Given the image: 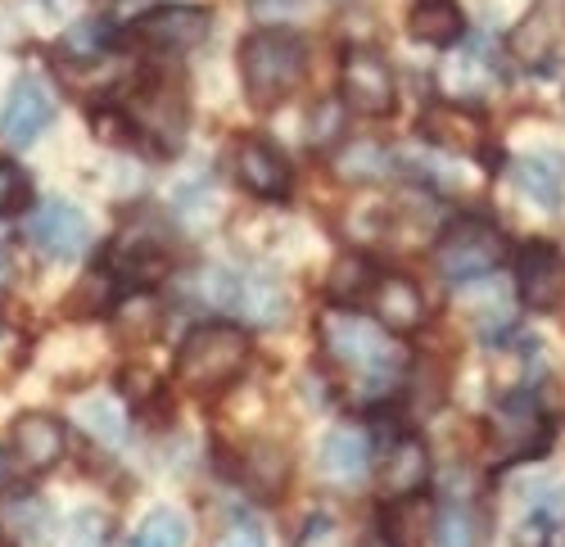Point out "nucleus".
<instances>
[{
    "label": "nucleus",
    "mask_w": 565,
    "mask_h": 547,
    "mask_svg": "<svg viewBox=\"0 0 565 547\" xmlns=\"http://www.w3.org/2000/svg\"><path fill=\"white\" fill-rule=\"evenodd\" d=\"M317 335H321L326 357L358 376L362 398L390 394L398 385L403 367H407V348L394 340V331H385L381 322H366V317H358V312H344V308L321 312Z\"/></svg>",
    "instance_id": "f257e3e1"
},
{
    "label": "nucleus",
    "mask_w": 565,
    "mask_h": 547,
    "mask_svg": "<svg viewBox=\"0 0 565 547\" xmlns=\"http://www.w3.org/2000/svg\"><path fill=\"white\" fill-rule=\"evenodd\" d=\"M303 68H308V51L295 32L263 28L241 45V73H245V86L258 105L286 100L303 82Z\"/></svg>",
    "instance_id": "f03ea898"
},
{
    "label": "nucleus",
    "mask_w": 565,
    "mask_h": 547,
    "mask_svg": "<svg viewBox=\"0 0 565 547\" xmlns=\"http://www.w3.org/2000/svg\"><path fill=\"white\" fill-rule=\"evenodd\" d=\"M249 362V335L235 322H204L177 348V380L191 389H217Z\"/></svg>",
    "instance_id": "7ed1b4c3"
},
{
    "label": "nucleus",
    "mask_w": 565,
    "mask_h": 547,
    "mask_svg": "<svg viewBox=\"0 0 565 547\" xmlns=\"http://www.w3.org/2000/svg\"><path fill=\"white\" fill-rule=\"evenodd\" d=\"M502 258H507V240L484 217H457L435 245V271L452 286L484 281Z\"/></svg>",
    "instance_id": "20e7f679"
},
{
    "label": "nucleus",
    "mask_w": 565,
    "mask_h": 547,
    "mask_svg": "<svg viewBox=\"0 0 565 547\" xmlns=\"http://www.w3.org/2000/svg\"><path fill=\"white\" fill-rule=\"evenodd\" d=\"M127 118L136 131L154 136L159 150H177L181 146V131H185V100H181V86L168 77H150L136 86V96L127 105Z\"/></svg>",
    "instance_id": "39448f33"
},
{
    "label": "nucleus",
    "mask_w": 565,
    "mask_h": 547,
    "mask_svg": "<svg viewBox=\"0 0 565 547\" xmlns=\"http://www.w3.org/2000/svg\"><path fill=\"white\" fill-rule=\"evenodd\" d=\"M55 96H51V86H45L41 77H19L14 90H10V100L6 109H0V141L14 146V150H28L41 141V131L55 122Z\"/></svg>",
    "instance_id": "423d86ee"
},
{
    "label": "nucleus",
    "mask_w": 565,
    "mask_h": 547,
    "mask_svg": "<svg viewBox=\"0 0 565 547\" xmlns=\"http://www.w3.org/2000/svg\"><path fill=\"white\" fill-rule=\"evenodd\" d=\"M28 240H32L45 258L68 262V258H82V254L90 249V222H86L82 208L55 200V204H41V208L28 217Z\"/></svg>",
    "instance_id": "0eeeda50"
},
{
    "label": "nucleus",
    "mask_w": 565,
    "mask_h": 547,
    "mask_svg": "<svg viewBox=\"0 0 565 547\" xmlns=\"http://www.w3.org/2000/svg\"><path fill=\"white\" fill-rule=\"evenodd\" d=\"M547 412L539 407V398L530 389H515L493 407V439L507 458H525V452L547 443Z\"/></svg>",
    "instance_id": "6e6552de"
},
{
    "label": "nucleus",
    "mask_w": 565,
    "mask_h": 547,
    "mask_svg": "<svg viewBox=\"0 0 565 547\" xmlns=\"http://www.w3.org/2000/svg\"><path fill=\"white\" fill-rule=\"evenodd\" d=\"M344 105L366 118L394 109V73L385 64V55H375V51L344 55Z\"/></svg>",
    "instance_id": "1a4fd4ad"
},
{
    "label": "nucleus",
    "mask_w": 565,
    "mask_h": 547,
    "mask_svg": "<svg viewBox=\"0 0 565 547\" xmlns=\"http://www.w3.org/2000/svg\"><path fill=\"white\" fill-rule=\"evenodd\" d=\"M515 286L534 312H552L565 299V258L547 240H530L515 262Z\"/></svg>",
    "instance_id": "9d476101"
},
{
    "label": "nucleus",
    "mask_w": 565,
    "mask_h": 547,
    "mask_svg": "<svg viewBox=\"0 0 565 547\" xmlns=\"http://www.w3.org/2000/svg\"><path fill=\"white\" fill-rule=\"evenodd\" d=\"M565 41V0H534L530 14L511 32V60L539 68L552 60V51Z\"/></svg>",
    "instance_id": "9b49d317"
},
{
    "label": "nucleus",
    "mask_w": 565,
    "mask_h": 547,
    "mask_svg": "<svg viewBox=\"0 0 565 547\" xmlns=\"http://www.w3.org/2000/svg\"><path fill=\"white\" fill-rule=\"evenodd\" d=\"M136 36L154 45V51H191L209 36V10H195V6H168V10H154L136 23Z\"/></svg>",
    "instance_id": "f8f14e48"
},
{
    "label": "nucleus",
    "mask_w": 565,
    "mask_h": 547,
    "mask_svg": "<svg viewBox=\"0 0 565 547\" xmlns=\"http://www.w3.org/2000/svg\"><path fill=\"white\" fill-rule=\"evenodd\" d=\"M290 299H286V286L271 267H245L241 277H235V303L231 312H241L245 322L254 326H276L280 317H286Z\"/></svg>",
    "instance_id": "ddd939ff"
},
{
    "label": "nucleus",
    "mask_w": 565,
    "mask_h": 547,
    "mask_svg": "<svg viewBox=\"0 0 565 547\" xmlns=\"http://www.w3.org/2000/svg\"><path fill=\"white\" fill-rule=\"evenodd\" d=\"M366 303L375 312V322L394 335H412L420 322H426V294H420L416 281H407V277H381Z\"/></svg>",
    "instance_id": "4468645a"
},
{
    "label": "nucleus",
    "mask_w": 565,
    "mask_h": 547,
    "mask_svg": "<svg viewBox=\"0 0 565 547\" xmlns=\"http://www.w3.org/2000/svg\"><path fill=\"white\" fill-rule=\"evenodd\" d=\"M0 538L19 547H45L51 543V507L28 489L0 493Z\"/></svg>",
    "instance_id": "2eb2a0df"
},
{
    "label": "nucleus",
    "mask_w": 565,
    "mask_h": 547,
    "mask_svg": "<svg viewBox=\"0 0 565 547\" xmlns=\"http://www.w3.org/2000/svg\"><path fill=\"white\" fill-rule=\"evenodd\" d=\"M14 458L28 466V471H45V466H55L64 458V426L55 417H45V412H23L14 421Z\"/></svg>",
    "instance_id": "dca6fc26"
},
{
    "label": "nucleus",
    "mask_w": 565,
    "mask_h": 547,
    "mask_svg": "<svg viewBox=\"0 0 565 547\" xmlns=\"http://www.w3.org/2000/svg\"><path fill=\"white\" fill-rule=\"evenodd\" d=\"M235 176H241V186L254 191L258 200H276V195L290 191L286 159L263 141H241V150H235Z\"/></svg>",
    "instance_id": "f3484780"
},
{
    "label": "nucleus",
    "mask_w": 565,
    "mask_h": 547,
    "mask_svg": "<svg viewBox=\"0 0 565 547\" xmlns=\"http://www.w3.org/2000/svg\"><path fill=\"white\" fill-rule=\"evenodd\" d=\"M426 480H430V452H426V443H420V439H398L390 448L385 466H381V497H385V503L416 497Z\"/></svg>",
    "instance_id": "a211bd4d"
},
{
    "label": "nucleus",
    "mask_w": 565,
    "mask_h": 547,
    "mask_svg": "<svg viewBox=\"0 0 565 547\" xmlns=\"http://www.w3.org/2000/svg\"><path fill=\"white\" fill-rule=\"evenodd\" d=\"M371 466V443L358 426H335L321 443V471L335 484H358Z\"/></svg>",
    "instance_id": "6ab92c4d"
},
{
    "label": "nucleus",
    "mask_w": 565,
    "mask_h": 547,
    "mask_svg": "<svg viewBox=\"0 0 565 547\" xmlns=\"http://www.w3.org/2000/svg\"><path fill=\"white\" fill-rule=\"evenodd\" d=\"M511 176H515V186H521L530 200H539L543 208H556L561 204L565 163L556 154H525V159H515Z\"/></svg>",
    "instance_id": "aec40b11"
},
{
    "label": "nucleus",
    "mask_w": 565,
    "mask_h": 547,
    "mask_svg": "<svg viewBox=\"0 0 565 547\" xmlns=\"http://www.w3.org/2000/svg\"><path fill=\"white\" fill-rule=\"evenodd\" d=\"M168 258H172V240L163 236V232H127L122 240H118V249H114V262H122L131 277H154V271H163L168 267Z\"/></svg>",
    "instance_id": "412c9836"
},
{
    "label": "nucleus",
    "mask_w": 565,
    "mask_h": 547,
    "mask_svg": "<svg viewBox=\"0 0 565 547\" xmlns=\"http://www.w3.org/2000/svg\"><path fill=\"white\" fill-rule=\"evenodd\" d=\"M420 127H426L430 141H439V146H448V150H457V154H476V150H480V118H470L461 105H439V109H430Z\"/></svg>",
    "instance_id": "4be33fe9"
},
{
    "label": "nucleus",
    "mask_w": 565,
    "mask_h": 547,
    "mask_svg": "<svg viewBox=\"0 0 565 547\" xmlns=\"http://www.w3.org/2000/svg\"><path fill=\"white\" fill-rule=\"evenodd\" d=\"M466 32L457 0H416L412 6V36L426 45H452Z\"/></svg>",
    "instance_id": "5701e85b"
},
{
    "label": "nucleus",
    "mask_w": 565,
    "mask_h": 547,
    "mask_svg": "<svg viewBox=\"0 0 565 547\" xmlns=\"http://www.w3.org/2000/svg\"><path fill=\"white\" fill-rule=\"evenodd\" d=\"M375 281H381V271H375L371 258H362V254H344V258L331 267V281H326V286H331V299L358 308V303L371 299Z\"/></svg>",
    "instance_id": "b1692460"
},
{
    "label": "nucleus",
    "mask_w": 565,
    "mask_h": 547,
    "mask_svg": "<svg viewBox=\"0 0 565 547\" xmlns=\"http://www.w3.org/2000/svg\"><path fill=\"white\" fill-rule=\"evenodd\" d=\"M77 417H82V426H86L90 435H96L100 443H109V448H118V443L127 439V412H122V403L109 398V394L86 398Z\"/></svg>",
    "instance_id": "393cba45"
},
{
    "label": "nucleus",
    "mask_w": 565,
    "mask_h": 547,
    "mask_svg": "<svg viewBox=\"0 0 565 547\" xmlns=\"http://www.w3.org/2000/svg\"><path fill=\"white\" fill-rule=\"evenodd\" d=\"M335 172L344 181H381V176L394 172V154L385 146H375V141H358L335 159Z\"/></svg>",
    "instance_id": "a878e982"
},
{
    "label": "nucleus",
    "mask_w": 565,
    "mask_h": 547,
    "mask_svg": "<svg viewBox=\"0 0 565 547\" xmlns=\"http://www.w3.org/2000/svg\"><path fill=\"white\" fill-rule=\"evenodd\" d=\"M185 538H191L185 516L172 507H154L146 521H140V529L131 534V547H185Z\"/></svg>",
    "instance_id": "bb28decb"
},
{
    "label": "nucleus",
    "mask_w": 565,
    "mask_h": 547,
    "mask_svg": "<svg viewBox=\"0 0 565 547\" xmlns=\"http://www.w3.org/2000/svg\"><path fill=\"white\" fill-rule=\"evenodd\" d=\"M493 77H498V73H493V64H489V55H484V45H470V55H461V60L448 64V90H452L457 100L480 96V90H484Z\"/></svg>",
    "instance_id": "cd10ccee"
},
{
    "label": "nucleus",
    "mask_w": 565,
    "mask_h": 547,
    "mask_svg": "<svg viewBox=\"0 0 565 547\" xmlns=\"http://www.w3.org/2000/svg\"><path fill=\"white\" fill-rule=\"evenodd\" d=\"M344 122H349V105H344L340 96L317 100L312 114H308V146H312V150L335 146L340 136H344Z\"/></svg>",
    "instance_id": "c85d7f7f"
},
{
    "label": "nucleus",
    "mask_w": 565,
    "mask_h": 547,
    "mask_svg": "<svg viewBox=\"0 0 565 547\" xmlns=\"http://www.w3.org/2000/svg\"><path fill=\"white\" fill-rule=\"evenodd\" d=\"M476 538H480V529H476V516H470L466 503L439 512V521H435V543L439 547H476Z\"/></svg>",
    "instance_id": "c756f323"
},
{
    "label": "nucleus",
    "mask_w": 565,
    "mask_h": 547,
    "mask_svg": "<svg viewBox=\"0 0 565 547\" xmlns=\"http://www.w3.org/2000/svg\"><path fill=\"white\" fill-rule=\"evenodd\" d=\"M60 547H109V521L100 512H77L68 525H64V538Z\"/></svg>",
    "instance_id": "7c9ffc66"
},
{
    "label": "nucleus",
    "mask_w": 565,
    "mask_h": 547,
    "mask_svg": "<svg viewBox=\"0 0 565 547\" xmlns=\"http://www.w3.org/2000/svg\"><path fill=\"white\" fill-rule=\"evenodd\" d=\"M511 547H556V516L543 512V507H534L521 525H515Z\"/></svg>",
    "instance_id": "2f4dec72"
},
{
    "label": "nucleus",
    "mask_w": 565,
    "mask_h": 547,
    "mask_svg": "<svg viewBox=\"0 0 565 547\" xmlns=\"http://www.w3.org/2000/svg\"><path fill=\"white\" fill-rule=\"evenodd\" d=\"M105 41H109V23L105 19H86V23H73L64 32V45L82 60H96V51H105Z\"/></svg>",
    "instance_id": "473e14b6"
},
{
    "label": "nucleus",
    "mask_w": 565,
    "mask_h": 547,
    "mask_svg": "<svg viewBox=\"0 0 565 547\" xmlns=\"http://www.w3.org/2000/svg\"><path fill=\"white\" fill-rule=\"evenodd\" d=\"M23 200H28V176L0 159V213H14Z\"/></svg>",
    "instance_id": "72a5a7b5"
},
{
    "label": "nucleus",
    "mask_w": 565,
    "mask_h": 547,
    "mask_svg": "<svg viewBox=\"0 0 565 547\" xmlns=\"http://www.w3.org/2000/svg\"><path fill=\"white\" fill-rule=\"evenodd\" d=\"M303 547H340L335 521H331V516H317V521H308V529H303Z\"/></svg>",
    "instance_id": "f704fd0d"
},
{
    "label": "nucleus",
    "mask_w": 565,
    "mask_h": 547,
    "mask_svg": "<svg viewBox=\"0 0 565 547\" xmlns=\"http://www.w3.org/2000/svg\"><path fill=\"white\" fill-rule=\"evenodd\" d=\"M217 547H267V538H263L258 525H235Z\"/></svg>",
    "instance_id": "c9c22d12"
},
{
    "label": "nucleus",
    "mask_w": 565,
    "mask_h": 547,
    "mask_svg": "<svg viewBox=\"0 0 565 547\" xmlns=\"http://www.w3.org/2000/svg\"><path fill=\"white\" fill-rule=\"evenodd\" d=\"M10 277H14V254H10V245L0 240V290L10 286Z\"/></svg>",
    "instance_id": "e433bc0d"
},
{
    "label": "nucleus",
    "mask_w": 565,
    "mask_h": 547,
    "mask_svg": "<svg viewBox=\"0 0 565 547\" xmlns=\"http://www.w3.org/2000/svg\"><path fill=\"white\" fill-rule=\"evenodd\" d=\"M366 547H394V543H390V538H375V543H366Z\"/></svg>",
    "instance_id": "4c0bfd02"
}]
</instances>
